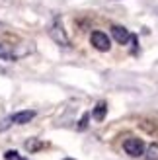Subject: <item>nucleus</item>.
<instances>
[{
    "label": "nucleus",
    "mask_w": 158,
    "mask_h": 160,
    "mask_svg": "<svg viewBox=\"0 0 158 160\" xmlns=\"http://www.w3.org/2000/svg\"><path fill=\"white\" fill-rule=\"evenodd\" d=\"M49 33H51V39L57 45H62V47H68L70 45V41H68V35H67V29L62 28V22L57 18L53 22V26H51V29H49Z\"/></svg>",
    "instance_id": "1"
},
{
    "label": "nucleus",
    "mask_w": 158,
    "mask_h": 160,
    "mask_svg": "<svg viewBox=\"0 0 158 160\" xmlns=\"http://www.w3.org/2000/svg\"><path fill=\"white\" fill-rule=\"evenodd\" d=\"M123 150H125L129 156L139 158V156L145 154V142L141 141V139H135V137L125 139V142H123Z\"/></svg>",
    "instance_id": "2"
},
{
    "label": "nucleus",
    "mask_w": 158,
    "mask_h": 160,
    "mask_svg": "<svg viewBox=\"0 0 158 160\" xmlns=\"http://www.w3.org/2000/svg\"><path fill=\"white\" fill-rule=\"evenodd\" d=\"M90 41L98 51H109V47H111V41H109V37L104 31H94L90 35Z\"/></svg>",
    "instance_id": "3"
},
{
    "label": "nucleus",
    "mask_w": 158,
    "mask_h": 160,
    "mask_svg": "<svg viewBox=\"0 0 158 160\" xmlns=\"http://www.w3.org/2000/svg\"><path fill=\"white\" fill-rule=\"evenodd\" d=\"M111 35H113V39H115L119 45H127L131 39H133V35H131L125 28H121V26H113V28H111Z\"/></svg>",
    "instance_id": "4"
},
{
    "label": "nucleus",
    "mask_w": 158,
    "mask_h": 160,
    "mask_svg": "<svg viewBox=\"0 0 158 160\" xmlns=\"http://www.w3.org/2000/svg\"><path fill=\"white\" fill-rule=\"evenodd\" d=\"M33 117H35V111L27 109V111H20V113H14L10 119H12V123H16V125H26V123H29Z\"/></svg>",
    "instance_id": "5"
},
{
    "label": "nucleus",
    "mask_w": 158,
    "mask_h": 160,
    "mask_svg": "<svg viewBox=\"0 0 158 160\" xmlns=\"http://www.w3.org/2000/svg\"><path fill=\"white\" fill-rule=\"evenodd\" d=\"M94 119H96V121H104L106 119V115H107V106L106 103H98L96 108H94Z\"/></svg>",
    "instance_id": "6"
},
{
    "label": "nucleus",
    "mask_w": 158,
    "mask_h": 160,
    "mask_svg": "<svg viewBox=\"0 0 158 160\" xmlns=\"http://www.w3.org/2000/svg\"><path fill=\"white\" fill-rule=\"evenodd\" d=\"M0 59H4V61H14V59H16V55H14V51L10 49V45L0 43Z\"/></svg>",
    "instance_id": "7"
},
{
    "label": "nucleus",
    "mask_w": 158,
    "mask_h": 160,
    "mask_svg": "<svg viewBox=\"0 0 158 160\" xmlns=\"http://www.w3.org/2000/svg\"><path fill=\"white\" fill-rule=\"evenodd\" d=\"M41 147H43V145H41V142H39L37 139H29V141L26 142V148L29 150V152H33V150H39Z\"/></svg>",
    "instance_id": "8"
},
{
    "label": "nucleus",
    "mask_w": 158,
    "mask_h": 160,
    "mask_svg": "<svg viewBox=\"0 0 158 160\" xmlns=\"http://www.w3.org/2000/svg\"><path fill=\"white\" fill-rule=\"evenodd\" d=\"M146 158L148 160H158V145H151L146 148Z\"/></svg>",
    "instance_id": "9"
},
{
    "label": "nucleus",
    "mask_w": 158,
    "mask_h": 160,
    "mask_svg": "<svg viewBox=\"0 0 158 160\" xmlns=\"http://www.w3.org/2000/svg\"><path fill=\"white\" fill-rule=\"evenodd\" d=\"M4 160H23V158L16 152V150H8V152L4 154Z\"/></svg>",
    "instance_id": "10"
},
{
    "label": "nucleus",
    "mask_w": 158,
    "mask_h": 160,
    "mask_svg": "<svg viewBox=\"0 0 158 160\" xmlns=\"http://www.w3.org/2000/svg\"><path fill=\"white\" fill-rule=\"evenodd\" d=\"M86 125H88V113H84V115H82L80 125H78V129H86Z\"/></svg>",
    "instance_id": "11"
},
{
    "label": "nucleus",
    "mask_w": 158,
    "mask_h": 160,
    "mask_svg": "<svg viewBox=\"0 0 158 160\" xmlns=\"http://www.w3.org/2000/svg\"><path fill=\"white\" fill-rule=\"evenodd\" d=\"M65 160H72V158H65Z\"/></svg>",
    "instance_id": "12"
}]
</instances>
